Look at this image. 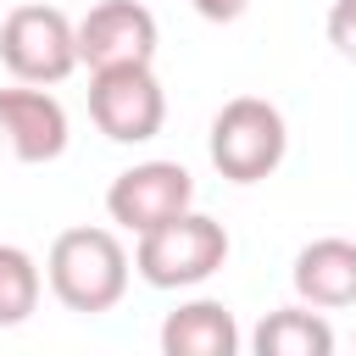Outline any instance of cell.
Instances as JSON below:
<instances>
[{
  "instance_id": "obj_1",
  "label": "cell",
  "mask_w": 356,
  "mask_h": 356,
  "mask_svg": "<svg viewBox=\"0 0 356 356\" xmlns=\"http://www.w3.org/2000/svg\"><path fill=\"white\" fill-rule=\"evenodd\" d=\"M44 273L67 312H111L128 289V250L111 228H61Z\"/></svg>"
},
{
  "instance_id": "obj_2",
  "label": "cell",
  "mask_w": 356,
  "mask_h": 356,
  "mask_svg": "<svg viewBox=\"0 0 356 356\" xmlns=\"http://www.w3.org/2000/svg\"><path fill=\"white\" fill-rule=\"evenodd\" d=\"M211 167L228 184H261L267 172H278L284 150H289V128L284 111L261 95H234L217 117H211Z\"/></svg>"
},
{
  "instance_id": "obj_3",
  "label": "cell",
  "mask_w": 356,
  "mask_h": 356,
  "mask_svg": "<svg viewBox=\"0 0 356 356\" xmlns=\"http://www.w3.org/2000/svg\"><path fill=\"white\" fill-rule=\"evenodd\" d=\"M222 261H228V234H222L217 217H200V211H184L178 222H161V228L139 234V250H134L139 278L156 284V289L206 284Z\"/></svg>"
},
{
  "instance_id": "obj_4",
  "label": "cell",
  "mask_w": 356,
  "mask_h": 356,
  "mask_svg": "<svg viewBox=\"0 0 356 356\" xmlns=\"http://www.w3.org/2000/svg\"><path fill=\"white\" fill-rule=\"evenodd\" d=\"M0 61L17 83H61L78 67V22L61 6H11L0 22Z\"/></svg>"
},
{
  "instance_id": "obj_5",
  "label": "cell",
  "mask_w": 356,
  "mask_h": 356,
  "mask_svg": "<svg viewBox=\"0 0 356 356\" xmlns=\"http://www.w3.org/2000/svg\"><path fill=\"white\" fill-rule=\"evenodd\" d=\"M89 117L106 139L117 145H139L156 139L167 122V95L156 83L150 67H106L89 78Z\"/></svg>"
},
{
  "instance_id": "obj_6",
  "label": "cell",
  "mask_w": 356,
  "mask_h": 356,
  "mask_svg": "<svg viewBox=\"0 0 356 356\" xmlns=\"http://www.w3.org/2000/svg\"><path fill=\"white\" fill-rule=\"evenodd\" d=\"M189 206H195V178L178 161H139V167L117 172L111 189H106L111 222H122L134 234H150L161 222H178Z\"/></svg>"
},
{
  "instance_id": "obj_7",
  "label": "cell",
  "mask_w": 356,
  "mask_h": 356,
  "mask_svg": "<svg viewBox=\"0 0 356 356\" xmlns=\"http://www.w3.org/2000/svg\"><path fill=\"white\" fill-rule=\"evenodd\" d=\"M156 17L139 0H100L83 11L78 22V61H89V72L106 67H150L156 56Z\"/></svg>"
},
{
  "instance_id": "obj_8",
  "label": "cell",
  "mask_w": 356,
  "mask_h": 356,
  "mask_svg": "<svg viewBox=\"0 0 356 356\" xmlns=\"http://www.w3.org/2000/svg\"><path fill=\"white\" fill-rule=\"evenodd\" d=\"M0 139L22 167L56 161L67 150V111L44 89H0Z\"/></svg>"
},
{
  "instance_id": "obj_9",
  "label": "cell",
  "mask_w": 356,
  "mask_h": 356,
  "mask_svg": "<svg viewBox=\"0 0 356 356\" xmlns=\"http://www.w3.org/2000/svg\"><path fill=\"white\" fill-rule=\"evenodd\" d=\"M295 295L300 306L312 312H339V306H356V245L328 234V239H312L300 245L295 256Z\"/></svg>"
},
{
  "instance_id": "obj_10",
  "label": "cell",
  "mask_w": 356,
  "mask_h": 356,
  "mask_svg": "<svg viewBox=\"0 0 356 356\" xmlns=\"http://www.w3.org/2000/svg\"><path fill=\"white\" fill-rule=\"evenodd\" d=\"M161 356H239V323L222 300H189L161 323Z\"/></svg>"
},
{
  "instance_id": "obj_11",
  "label": "cell",
  "mask_w": 356,
  "mask_h": 356,
  "mask_svg": "<svg viewBox=\"0 0 356 356\" xmlns=\"http://www.w3.org/2000/svg\"><path fill=\"white\" fill-rule=\"evenodd\" d=\"M256 356H334V328L312 306H278L250 334Z\"/></svg>"
},
{
  "instance_id": "obj_12",
  "label": "cell",
  "mask_w": 356,
  "mask_h": 356,
  "mask_svg": "<svg viewBox=\"0 0 356 356\" xmlns=\"http://www.w3.org/2000/svg\"><path fill=\"white\" fill-rule=\"evenodd\" d=\"M39 289H44V278H39L33 256L22 245H0V328L28 323L39 306Z\"/></svg>"
},
{
  "instance_id": "obj_13",
  "label": "cell",
  "mask_w": 356,
  "mask_h": 356,
  "mask_svg": "<svg viewBox=\"0 0 356 356\" xmlns=\"http://www.w3.org/2000/svg\"><path fill=\"white\" fill-rule=\"evenodd\" d=\"M323 28H328V44H334L345 61H356V0H334Z\"/></svg>"
},
{
  "instance_id": "obj_14",
  "label": "cell",
  "mask_w": 356,
  "mask_h": 356,
  "mask_svg": "<svg viewBox=\"0 0 356 356\" xmlns=\"http://www.w3.org/2000/svg\"><path fill=\"white\" fill-rule=\"evenodd\" d=\"M245 6H250V0H195V11H200L206 22H239Z\"/></svg>"
}]
</instances>
